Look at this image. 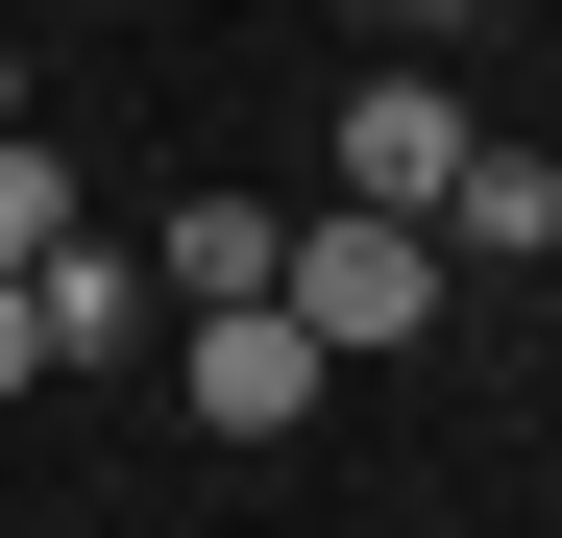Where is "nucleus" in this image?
<instances>
[{"label":"nucleus","mask_w":562,"mask_h":538,"mask_svg":"<svg viewBox=\"0 0 562 538\" xmlns=\"http://www.w3.org/2000/svg\"><path fill=\"white\" fill-rule=\"evenodd\" d=\"M318 147H342V197H367V221H440V171H464V147H490V123H464V99H440V74H367V99H342Z\"/></svg>","instance_id":"7ed1b4c3"},{"label":"nucleus","mask_w":562,"mask_h":538,"mask_svg":"<svg viewBox=\"0 0 562 538\" xmlns=\"http://www.w3.org/2000/svg\"><path fill=\"white\" fill-rule=\"evenodd\" d=\"M49 245H74V147H49V123H0V269H49Z\"/></svg>","instance_id":"0eeeda50"},{"label":"nucleus","mask_w":562,"mask_h":538,"mask_svg":"<svg viewBox=\"0 0 562 538\" xmlns=\"http://www.w3.org/2000/svg\"><path fill=\"white\" fill-rule=\"evenodd\" d=\"M171 392H196V440H294V416H318V343H294V294H221L196 343H171Z\"/></svg>","instance_id":"f03ea898"},{"label":"nucleus","mask_w":562,"mask_h":538,"mask_svg":"<svg viewBox=\"0 0 562 538\" xmlns=\"http://www.w3.org/2000/svg\"><path fill=\"white\" fill-rule=\"evenodd\" d=\"M0 123H25V74H0Z\"/></svg>","instance_id":"9d476101"},{"label":"nucleus","mask_w":562,"mask_h":538,"mask_svg":"<svg viewBox=\"0 0 562 538\" xmlns=\"http://www.w3.org/2000/svg\"><path fill=\"white\" fill-rule=\"evenodd\" d=\"M25 318H49V368H99V343H147V245H99V221H74V245L25 269Z\"/></svg>","instance_id":"39448f33"},{"label":"nucleus","mask_w":562,"mask_h":538,"mask_svg":"<svg viewBox=\"0 0 562 538\" xmlns=\"http://www.w3.org/2000/svg\"><path fill=\"white\" fill-rule=\"evenodd\" d=\"M464 25H490V0H367V49H392V74H440Z\"/></svg>","instance_id":"6e6552de"},{"label":"nucleus","mask_w":562,"mask_h":538,"mask_svg":"<svg viewBox=\"0 0 562 538\" xmlns=\"http://www.w3.org/2000/svg\"><path fill=\"white\" fill-rule=\"evenodd\" d=\"M269 269H294V221H269V197H171V221H147V294H196V318L269 294Z\"/></svg>","instance_id":"20e7f679"},{"label":"nucleus","mask_w":562,"mask_h":538,"mask_svg":"<svg viewBox=\"0 0 562 538\" xmlns=\"http://www.w3.org/2000/svg\"><path fill=\"white\" fill-rule=\"evenodd\" d=\"M440 245L538 269V245H562V147H464V171H440Z\"/></svg>","instance_id":"423d86ee"},{"label":"nucleus","mask_w":562,"mask_h":538,"mask_svg":"<svg viewBox=\"0 0 562 538\" xmlns=\"http://www.w3.org/2000/svg\"><path fill=\"white\" fill-rule=\"evenodd\" d=\"M269 294H294V343H318V368H342V343H416V318H440V221H367V197H318Z\"/></svg>","instance_id":"f257e3e1"},{"label":"nucleus","mask_w":562,"mask_h":538,"mask_svg":"<svg viewBox=\"0 0 562 538\" xmlns=\"http://www.w3.org/2000/svg\"><path fill=\"white\" fill-rule=\"evenodd\" d=\"M0 392H49V318H25V269H0Z\"/></svg>","instance_id":"1a4fd4ad"}]
</instances>
